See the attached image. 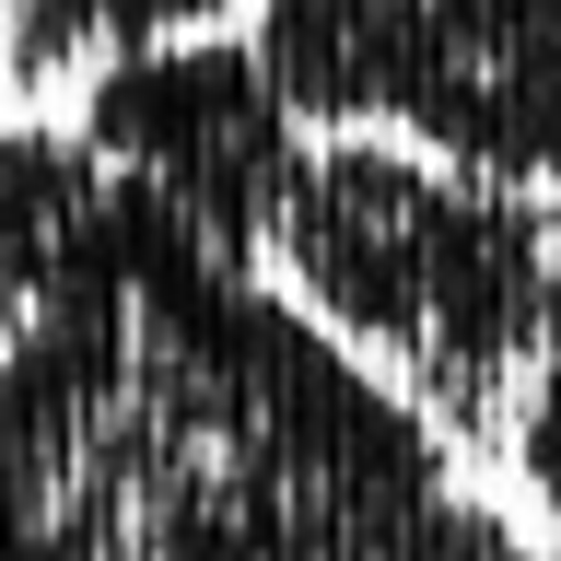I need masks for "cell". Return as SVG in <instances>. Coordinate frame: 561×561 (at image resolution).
<instances>
[{
    "mask_svg": "<svg viewBox=\"0 0 561 561\" xmlns=\"http://www.w3.org/2000/svg\"><path fill=\"white\" fill-rule=\"evenodd\" d=\"M270 257L293 305L386 363L445 433L515 410L561 316V199L468 175L410 129H316L270 210Z\"/></svg>",
    "mask_w": 561,
    "mask_h": 561,
    "instance_id": "6da1fadb",
    "label": "cell"
},
{
    "mask_svg": "<svg viewBox=\"0 0 561 561\" xmlns=\"http://www.w3.org/2000/svg\"><path fill=\"white\" fill-rule=\"evenodd\" d=\"M70 140L94 152L105 175H129L140 199L187 210L210 245H234V257H270V210L305 164V140L293 129V105L270 94V70L245 35H140V47H105L82 105H70Z\"/></svg>",
    "mask_w": 561,
    "mask_h": 561,
    "instance_id": "7a4b0ae2",
    "label": "cell"
},
{
    "mask_svg": "<svg viewBox=\"0 0 561 561\" xmlns=\"http://www.w3.org/2000/svg\"><path fill=\"white\" fill-rule=\"evenodd\" d=\"M245 47L293 129H398L421 94V0H257Z\"/></svg>",
    "mask_w": 561,
    "mask_h": 561,
    "instance_id": "3957f363",
    "label": "cell"
},
{
    "mask_svg": "<svg viewBox=\"0 0 561 561\" xmlns=\"http://www.w3.org/2000/svg\"><path fill=\"white\" fill-rule=\"evenodd\" d=\"M94 187L105 175L70 129H0V340L70 280L82 222H94Z\"/></svg>",
    "mask_w": 561,
    "mask_h": 561,
    "instance_id": "277c9868",
    "label": "cell"
},
{
    "mask_svg": "<svg viewBox=\"0 0 561 561\" xmlns=\"http://www.w3.org/2000/svg\"><path fill=\"white\" fill-rule=\"evenodd\" d=\"M234 0H0V70L12 82H47L70 59H105V47H140V35H187L222 24Z\"/></svg>",
    "mask_w": 561,
    "mask_h": 561,
    "instance_id": "5b68a950",
    "label": "cell"
},
{
    "mask_svg": "<svg viewBox=\"0 0 561 561\" xmlns=\"http://www.w3.org/2000/svg\"><path fill=\"white\" fill-rule=\"evenodd\" d=\"M515 468L561 515V316H550V340H538V363H526V386H515Z\"/></svg>",
    "mask_w": 561,
    "mask_h": 561,
    "instance_id": "8992f818",
    "label": "cell"
}]
</instances>
